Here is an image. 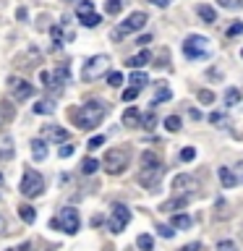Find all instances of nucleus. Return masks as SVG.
Masks as SVG:
<instances>
[{
    "mask_svg": "<svg viewBox=\"0 0 243 251\" xmlns=\"http://www.w3.org/2000/svg\"><path fill=\"white\" fill-rule=\"evenodd\" d=\"M78 225H81V220H78V212L73 207H63L58 212V217L50 220V227H55V230H63V233H71L73 235L78 230Z\"/></svg>",
    "mask_w": 243,
    "mask_h": 251,
    "instance_id": "obj_2",
    "label": "nucleus"
},
{
    "mask_svg": "<svg viewBox=\"0 0 243 251\" xmlns=\"http://www.w3.org/2000/svg\"><path fill=\"white\" fill-rule=\"evenodd\" d=\"M0 183H3V176H0Z\"/></svg>",
    "mask_w": 243,
    "mask_h": 251,
    "instance_id": "obj_51",
    "label": "nucleus"
},
{
    "mask_svg": "<svg viewBox=\"0 0 243 251\" xmlns=\"http://www.w3.org/2000/svg\"><path fill=\"white\" fill-rule=\"evenodd\" d=\"M172 97V92L168 89V86H160V92L154 94V100H152V107H157V105H162V102H168Z\"/></svg>",
    "mask_w": 243,
    "mask_h": 251,
    "instance_id": "obj_24",
    "label": "nucleus"
},
{
    "mask_svg": "<svg viewBox=\"0 0 243 251\" xmlns=\"http://www.w3.org/2000/svg\"><path fill=\"white\" fill-rule=\"evenodd\" d=\"M105 113H107L105 102L94 100V102H86V105L76 107L71 115H73V123H76V128H81V131H89V128H97V126L102 123V118H105Z\"/></svg>",
    "mask_w": 243,
    "mask_h": 251,
    "instance_id": "obj_1",
    "label": "nucleus"
},
{
    "mask_svg": "<svg viewBox=\"0 0 243 251\" xmlns=\"http://www.w3.org/2000/svg\"><path fill=\"white\" fill-rule=\"evenodd\" d=\"M172 227H180V230L191 227V217L188 215H172Z\"/></svg>",
    "mask_w": 243,
    "mask_h": 251,
    "instance_id": "obj_25",
    "label": "nucleus"
},
{
    "mask_svg": "<svg viewBox=\"0 0 243 251\" xmlns=\"http://www.w3.org/2000/svg\"><path fill=\"white\" fill-rule=\"evenodd\" d=\"M76 13H78V19L86 16V13H94V3H92V0H81V3L76 5Z\"/></svg>",
    "mask_w": 243,
    "mask_h": 251,
    "instance_id": "obj_29",
    "label": "nucleus"
},
{
    "mask_svg": "<svg viewBox=\"0 0 243 251\" xmlns=\"http://www.w3.org/2000/svg\"><path fill=\"white\" fill-rule=\"evenodd\" d=\"M97 168H99V162L94 160V157H84V160H81V173H84V176L97 173Z\"/></svg>",
    "mask_w": 243,
    "mask_h": 251,
    "instance_id": "obj_23",
    "label": "nucleus"
},
{
    "mask_svg": "<svg viewBox=\"0 0 243 251\" xmlns=\"http://www.w3.org/2000/svg\"><path fill=\"white\" fill-rule=\"evenodd\" d=\"M149 3H154V5H160V8H168L170 0H149Z\"/></svg>",
    "mask_w": 243,
    "mask_h": 251,
    "instance_id": "obj_47",
    "label": "nucleus"
},
{
    "mask_svg": "<svg viewBox=\"0 0 243 251\" xmlns=\"http://www.w3.org/2000/svg\"><path fill=\"white\" fill-rule=\"evenodd\" d=\"M29 147H31V157H34L37 162H42L45 157H47V144H45L42 139H31Z\"/></svg>",
    "mask_w": 243,
    "mask_h": 251,
    "instance_id": "obj_14",
    "label": "nucleus"
},
{
    "mask_svg": "<svg viewBox=\"0 0 243 251\" xmlns=\"http://www.w3.org/2000/svg\"><path fill=\"white\" fill-rule=\"evenodd\" d=\"M8 94H11L16 102H26L29 97H34V94H37V89L26 81V78L13 76V78H8Z\"/></svg>",
    "mask_w": 243,
    "mask_h": 251,
    "instance_id": "obj_6",
    "label": "nucleus"
},
{
    "mask_svg": "<svg viewBox=\"0 0 243 251\" xmlns=\"http://www.w3.org/2000/svg\"><path fill=\"white\" fill-rule=\"evenodd\" d=\"M139 121H141V113L136 107H128L123 113V126H139Z\"/></svg>",
    "mask_w": 243,
    "mask_h": 251,
    "instance_id": "obj_21",
    "label": "nucleus"
},
{
    "mask_svg": "<svg viewBox=\"0 0 243 251\" xmlns=\"http://www.w3.org/2000/svg\"><path fill=\"white\" fill-rule=\"evenodd\" d=\"M186 204H188V196H175V199H168V201H165L160 209H162V212H175V209H183Z\"/></svg>",
    "mask_w": 243,
    "mask_h": 251,
    "instance_id": "obj_16",
    "label": "nucleus"
},
{
    "mask_svg": "<svg viewBox=\"0 0 243 251\" xmlns=\"http://www.w3.org/2000/svg\"><path fill=\"white\" fill-rule=\"evenodd\" d=\"M45 133L50 136V141H58V144H63V141H71V133L63 128V126H45Z\"/></svg>",
    "mask_w": 243,
    "mask_h": 251,
    "instance_id": "obj_13",
    "label": "nucleus"
},
{
    "mask_svg": "<svg viewBox=\"0 0 243 251\" xmlns=\"http://www.w3.org/2000/svg\"><path fill=\"white\" fill-rule=\"evenodd\" d=\"M5 251H16V249H5Z\"/></svg>",
    "mask_w": 243,
    "mask_h": 251,
    "instance_id": "obj_50",
    "label": "nucleus"
},
{
    "mask_svg": "<svg viewBox=\"0 0 243 251\" xmlns=\"http://www.w3.org/2000/svg\"><path fill=\"white\" fill-rule=\"evenodd\" d=\"M107 84L110 86H121L123 84V74H121V71H113V74L107 76Z\"/></svg>",
    "mask_w": 243,
    "mask_h": 251,
    "instance_id": "obj_37",
    "label": "nucleus"
},
{
    "mask_svg": "<svg viewBox=\"0 0 243 251\" xmlns=\"http://www.w3.org/2000/svg\"><path fill=\"white\" fill-rule=\"evenodd\" d=\"M196 13H199L201 16V21L204 24H215L217 21V13H215V8H212V5H196Z\"/></svg>",
    "mask_w": 243,
    "mask_h": 251,
    "instance_id": "obj_17",
    "label": "nucleus"
},
{
    "mask_svg": "<svg viewBox=\"0 0 243 251\" xmlns=\"http://www.w3.org/2000/svg\"><path fill=\"white\" fill-rule=\"evenodd\" d=\"M157 233L162 235V238H172L175 230H172V225H157Z\"/></svg>",
    "mask_w": 243,
    "mask_h": 251,
    "instance_id": "obj_39",
    "label": "nucleus"
},
{
    "mask_svg": "<svg viewBox=\"0 0 243 251\" xmlns=\"http://www.w3.org/2000/svg\"><path fill=\"white\" fill-rule=\"evenodd\" d=\"M19 215H21V220H24L26 225H31V223L37 220V209L31 207V204H21V207H19Z\"/></svg>",
    "mask_w": 243,
    "mask_h": 251,
    "instance_id": "obj_19",
    "label": "nucleus"
},
{
    "mask_svg": "<svg viewBox=\"0 0 243 251\" xmlns=\"http://www.w3.org/2000/svg\"><path fill=\"white\" fill-rule=\"evenodd\" d=\"M58 154L63 157V160H68V157L73 154V144H71V141H63V147L58 149Z\"/></svg>",
    "mask_w": 243,
    "mask_h": 251,
    "instance_id": "obj_35",
    "label": "nucleus"
},
{
    "mask_svg": "<svg viewBox=\"0 0 243 251\" xmlns=\"http://www.w3.org/2000/svg\"><path fill=\"white\" fill-rule=\"evenodd\" d=\"M149 60H152V55H149V50H141L139 55H133V58H128V63H125V66H128V68H144L146 66V63Z\"/></svg>",
    "mask_w": 243,
    "mask_h": 251,
    "instance_id": "obj_15",
    "label": "nucleus"
},
{
    "mask_svg": "<svg viewBox=\"0 0 243 251\" xmlns=\"http://www.w3.org/2000/svg\"><path fill=\"white\" fill-rule=\"evenodd\" d=\"M71 78V68L68 66H58L55 71H42V81L47 86H63Z\"/></svg>",
    "mask_w": 243,
    "mask_h": 251,
    "instance_id": "obj_10",
    "label": "nucleus"
},
{
    "mask_svg": "<svg viewBox=\"0 0 243 251\" xmlns=\"http://www.w3.org/2000/svg\"><path fill=\"white\" fill-rule=\"evenodd\" d=\"M131 84L136 86V89H144V86L149 84V76L144 74V71H133V74H131Z\"/></svg>",
    "mask_w": 243,
    "mask_h": 251,
    "instance_id": "obj_22",
    "label": "nucleus"
},
{
    "mask_svg": "<svg viewBox=\"0 0 243 251\" xmlns=\"http://www.w3.org/2000/svg\"><path fill=\"white\" fill-rule=\"evenodd\" d=\"M160 157H157L154 152H144L141 154V170H146V168H160Z\"/></svg>",
    "mask_w": 243,
    "mask_h": 251,
    "instance_id": "obj_20",
    "label": "nucleus"
},
{
    "mask_svg": "<svg viewBox=\"0 0 243 251\" xmlns=\"http://www.w3.org/2000/svg\"><path fill=\"white\" fill-rule=\"evenodd\" d=\"M241 55H243V52H241Z\"/></svg>",
    "mask_w": 243,
    "mask_h": 251,
    "instance_id": "obj_52",
    "label": "nucleus"
},
{
    "mask_svg": "<svg viewBox=\"0 0 243 251\" xmlns=\"http://www.w3.org/2000/svg\"><path fill=\"white\" fill-rule=\"evenodd\" d=\"M199 100L204 102V105H209V102H215V94H212L209 89H201L199 92Z\"/></svg>",
    "mask_w": 243,
    "mask_h": 251,
    "instance_id": "obj_43",
    "label": "nucleus"
},
{
    "mask_svg": "<svg viewBox=\"0 0 243 251\" xmlns=\"http://www.w3.org/2000/svg\"><path fill=\"white\" fill-rule=\"evenodd\" d=\"M219 183H222L225 188H233L235 183H238V178L233 176L230 168H219Z\"/></svg>",
    "mask_w": 243,
    "mask_h": 251,
    "instance_id": "obj_18",
    "label": "nucleus"
},
{
    "mask_svg": "<svg viewBox=\"0 0 243 251\" xmlns=\"http://www.w3.org/2000/svg\"><path fill=\"white\" fill-rule=\"evenodd\" d=\"M180 251H201V246H199V243H188V246H183Z\"/></svg>",
    "mask_w": 243,
    "mask_h": 251,
    "instance_id": "obj_45",
    "label": "nucleus"
},
{
    "mask_svg": "<svg viewBox=\"0 0 243 251\" xmlns=\"http://www.w3.org/2000/svg\"><path fill=\"white\" fill-rule=\"evenodd\" d=\"M107 66H110L107 55H94V58L86 60V66L81 71V78H84V81H94V78H99L102 74H105Z\"/></svg>",
    "mask_w": 243,
    "mask_h": 251,
    "instance_id": "obj_7",
    "label": "nucleus"
},
{
    "mask_svg": "<svg viewBox=\"0 0 243 251\" xmlns=\"http://www.w3.org/2000/svg\"><path fill=\"white\" fill-rule=\"evenodd\" d=\"M217 251H238V246H235V241H219Z\"/></svg>",
    "mask_w": 243,
    "mask_h": 251,
    "instance_id": "obj_42",
    "label": "nucleus"
},
{
    "mask_svg": "<svg viewBox=\"0 0 243 251\" xmlns=\"http://www.w3.org/2000/svg\"><path fill=\"white\" fill-rule=\"evenodd\" d=\"M136 243H139V249H141V251H152V246H154L152 235H146V233H141L139 238H136Z\"/></svg>",
    "mask_w": 243,
    "mask_h": 251,
    "instance_id": "obj_28",
    "label": "nucleus"
},
{
    "mask_svg": "<svg viewBox=\"0 0 243 251\" xmlns=\"http://www.w3.org/2000/svg\"><path fill=\"white\" fill-rule=\"evenodd\" d=\"M139 92H141V89H136V86H128V89L123 92V100H125V102H133V100L139 97Z\"/></svg>",
    "mask_w": 243,
    "mask_h": 251,
    "instance_id": "obj_41",
    "label": "nucleus"
},
{
    "mask_svg": "<svg viewBox=\"0 0 243 251\" xmlns=\"http://www.w3.org/2000/svg\"><path fill=\"white\" fill-rule=\"evenodd\" d=\"M160 178H162V165H160V168H146V170H141V176H139V180L149 188V191H154V186L160 183Z\"/></svg>",
    "mask_w": 243,
    "mask_h": 251,
    "instance_id": "obj_12",
    "label": "nucleus"
},
{
    "mask_svg": "<svg viewBox=\"0 0 243 251\" xmlns=\"http://www.w3.org/2000/svg\"><path fill=\"white\" fill-rule=\"evenodd\" d=\"M194 157H196V149H194V147H186V149H180V160H183V162H191Z\"/></svg>",
    "mask_w": 243,
    "mask_h": 251,
    "instance_id": "obj_38",
    "label": "nucleus"
},
{
    "mask_svg": "<svg viewBox=\"0 0 243 251\" xmlns=\"http://www.w3.org/2000/svg\"><path fill=\"white\" fill-rule=\"evenodd\" d=\"M19 191L26 196V199H34V196H42L45 191V178L39 176L37 170H26L24 173V178H21V186H19Z\"/></svg>",
    "mask_w": 243,
    "mask_h": 251,
    "instance_id": "obj_4",
    "label": "nucleus"
},
{
    "mask_svg": "<svg viewBox=\"0 0 243 251\" xmlns=\"http://www.w3.org/2000/svg\"><path fill=\"white\" fill-rule=\"evenodd\" d=\"M241 102V92L238 89H227L225 92V105H238Z\"/></svg>",
    "mask_w": 243,
    "mask_h": 251,
    "instance_id": "obj_30",
    "label": "nucleus"
},
{
    "mask_svg": "<svg viewBox=\"0 0 243 251\" xmlns=\"http://www.w3.org/2000/svg\"><path fill=\"white\" fill-rule=\"evenodd\" d=\"M99 16L97 13H86V16H81V24H84V26L86 29H94V26H99Z\"/></svg>",
    "mask_w": 243,
    "mask_h": 251,
    "instance_id": "obj_27",
    "label": "nucleus"
},
{
    "mask_svg": "<svg viewBox=\"0 0 243 251\" xmlns=\"http://www.w3.org/2000/svg\"><path fill=\"white\" fill-rule=\"evenodd\" d=\"M128 160H131V154L125 152V149H110L105 154V160H102V168H105L110 176H121V173L128 168Z\"/></svg>",
    "mask_w": 243,
    "mask_h": 251,
    "instance_id": "obj_3",
    "label": "nucleus"
},
{
    "mask_svg": "<svg viewBox=\"0 0 243 251\" xmlns=\"http://www.w3.org/2000/svg\"><path fill=\"white\" fill-rule=\"evenodd\" d=\"M238 34H243V21H235L230 29H227V39L230 37H238Z\"/></svg>",
    "mask_w": 243,
    "mask_h": 251,
    "instance_id": "obj_40",
    "label": "nucleus"
},
{
    "mask_svg": "<svg viewBox=\"0 0 243 251\" xmlns=\"http://www.w3.org/2000/svg\"><path fill=\"white\" fill-rule=\"evenodd\" d=\"M172 188H175V194H194L196 188H199V180L194 176H175Z\"/></svg>",
    "mask_w": 243,
    "mask_h": 251,
    "instance_id": "obj_11",
    "label": "nucleus"
},
{
    "mask_svg": "<svg viewBox=\"0 0 243 251\" xmlns=\"http://www.w3.org/2000/svg\"><path fill=\"white\" fill-rule=\"evenodd\" d=\"M146 42H152V37H149V34H141V37L136 39V45H141V47H144Z\"/></svg>",
    "mask_w": 243,
    "mask_h": 251,
    "instance_id": "obj_44",
    "label": "nucleus"
},
{
    "mask_svg": "<svg viewBox=\"0 0 243 251\" xmlns=\"http://www.w3.org/2000/svg\"><path fill=\"white\" fill-rule=\"evenodd\" d=\"M131 223V209L125 204H113V212H110V230L113 233H123V227Z\"/></svg>",
    "mask_w": 243,
    "mask_h": 251,
    "instance_id": "obj_8",
    "label": "nucleus"
},
{
    "mask_svg": "<svg viewBox=\"0 0 243 251\" xmlns=\"http://www.w3.org/2000/svg\"><path fill=\"white\" fill-rule=\"evenodd\" d=\"M183 55H186V58H191V60L204 58V55H207V39L199 37V34H191L183 42Z\"/></svg>",
    "mask_w": 243,
    "mask_h": 251,
    "instance_id": "obj_9",
    "label": "nucleus"
},
{
    "mask_svg": "<svg viewBox=\"0 0 243 251\" xmlns=\"http://www.w3.org/2000/svg\"><path fill=\"white\" fill-rule=\"evenodd\" d=\"M146 26V13L144 11H133L128 19H125L121 26H118L113 34H110V39H121L125 34H133V31H139V29H144Z\"/></svg>",
    "mask_w": 243,
    "mask_h": 251,
    "instance_id": "obj_5",
    "label": "nucleus"
},
{
    "mask_svg": "<svg viewBox=\"0 0 243 251\" xmlns=\"http://www.w3.org/2000/svg\"><path fill=\"white\" fill-rule=\"evenodd\" d=\"M141 126H144L146 131H154V126H157V115H154V110L152 113H146V115H141V121H139Z\"/></svg>",
    "mask_w": 243,
    "mask_h": 251,
    "instance_id": "obj_26",
    "label": "nucleus"
},
{
    "mask_svg": "<svg viewBox=\"0 0 243 251\" xmlns=\"http://www.w3.org/2000/svg\"><path fill=\"white\" fill-rule=\"evenodd\" d=\"M165 128H168V131H172V133H175V131H180V118H178V115H170V118H165Z\"/></svg>",
    "mask_w": 243,
    "mask_h": 251,
    "instance_id": "obj_31",
    "label": "nucleus"
},
{
    "mask_svg": "<svg viewBox=\"0 0 243 251\" xmlns=\"http://www.w3.org/2000/svg\"><path fill=\"white\" fill-rule=\"evenodd\" d=\"M121 8H123V0H107L105 11H107L110 16H115V13H121Z\"/></svg>",
    "mask_w": 243,
    "mask_h": 251,
    "instance_id": "obj_33",
    "label": "nucleus"
},
{
    "mask_svg": "<svg viewBox=\"0 0 243 251\" xmlns=\"http://www.w3.org/2000/svg\"><path fill=\"white\" fill-rule=\"evenodd\" d=\"M16 251H31V243H29V241L21 243V249H16Z\"/></svg>",
    "mask_w": 243,
    "mask_h": 251,
    "instance_id": "obj_48",
    "label": "nucleus"
},
{
    "mask_svg": "<svg viewBox=\"0 0 243 251\" xmlns=\"http://www.w3.org/2000/svg\"><path fill=\"white\" fill-rule=\"evenodd\" d=\"M3 230H5V217L0 215V233H3Z\"/></svg>",
    "mask_w": 243,
    "mask_h": 251,
    "instance_id": "obj_49",
    "label": "nucleus"
},
{
    "mask_svg": "<svg viewBox=\"0 0 243 251\" xmlns=\"http://www.w3.org/2000/svg\"><path fill=\"white\" fill-rule=\"evenodd\" d=\"M222 118H225L222 113H212V115H209V121H212V123H219V121H222Z\"/></svg>",
    "mask_w": 243,
    "mask_h": 251,
    "instance_id": "obj_46",
    "label": "nucleus"
},
{
    "mask_svg": "<svg viewBox=\"0 0 243 251\" xmlns=\"http://www.w3.org/2000/svg\"><path fill=\"white\" fill-rule=\"evenodd\" d=\"M102 144H105V136H102V133H97V136H92L89 141H86V149H89V152H94V149H99Z\"/></svg>",
    "mask_w": 243,
    "mask_h": 251,
    "instance_id": "obj_32",
    "label": "nucleus"
},
{
    "mask_svg": "<svg viewBox=\"0 0 243 251\" xmlns=\"http://www.w3.org/2000/svg\"><path fill=\"white\" fill-rule=\"evenodd\" d=\"M222 8H230V11H238V8H243V0H217Z\"/></svg>",
    "mask_w": 243,
    "mask_h": 251,
    "instance_id": "obj_36",
    "label": "nucleus"
},
{
    "mask_svg": "<svg viewBox=\"0 0 243 251\" xmlns=\"http://www.w3.org/2000/svg\"><path fill=\"white\" fill-rule=\"evenodd\" d=\"M52 110H55L52 102H37L34 105V113H39V115H47V113H52Z\"/></svg>",
    "mask_w": 243,
    "mask_h": 251,
    "instance_id": "obj_34",
    "label": "nucleus"
}]
</instances>
